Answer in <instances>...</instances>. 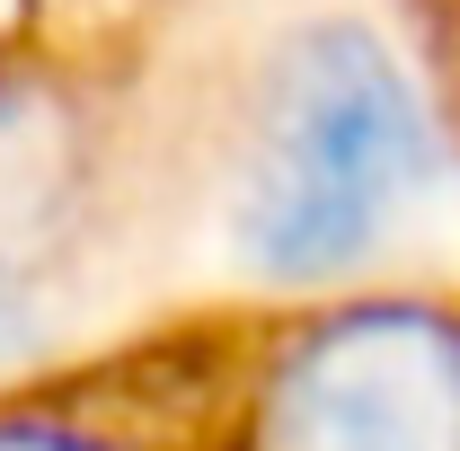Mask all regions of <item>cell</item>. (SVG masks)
<instances>
[{"label": "cell", "instance_id": "1", "mask_svg": "<svg viewBox=\"0 0 460 451\" xmlns=\"http://www.w3.org/2000/svg\"><path fill=\"white\" fill-rule=\"evenodd\" d=\"M416 186H425V107L399 54L372 27L292 36L257 89L248 160L230 195L239 257L284 283L345 275L399 222Z\"/></svg>", "mask_w": 460, "mask_h": 451}, {"label": "cell", "instance_id": "2", "mask_svg": "<svg viewBox=\"0 0 460 451\" xmlns=\"http://www.w3.org/2000/svg\"><path fill=\"white\" fill-rule=\"evenodd\" d=\"M257 451H460V319L354 301L301 328L257 390Z\"/></svg>", "mask_w": 460, "mask_h": 451}, {"label": "cell", "instance_id": "3", "mask_svg": "<svg viewBox=\"0 0 460 451\" xmlns=\"http://www.w3.org/2000/svg\"><path fill=\"white\" fill-rule=\"evenodd\" d=\"M80 222V133L54 98L0 89V337L27 328Z\"/></svg>", "mask_w": 460, "mask_h": 451}, {"label": "cell", "instance_id": "4", "mask_svg": "<svg viewBox=\"0 0 460 451\" xmlns=\"http://www.w3.org/2000/svg\"><path fill=\"white\" fill-rule=\"evenodd\" d=\"M0 451H124L98 425H71V416H0Z\"/></svg>", "mask_w": 460, "mask_h": 451}]
</instances>
